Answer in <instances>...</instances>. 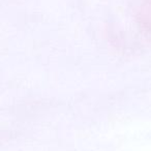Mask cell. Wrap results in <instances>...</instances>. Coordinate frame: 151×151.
<instances>
[{"label": "cell", "mask_w": 151, "mask_h": 151, "mask_svg": "<svg viewBox=\"0 0 151 151\" xmlns=\"http://www.w3.org/2000/svg\"><path fill=\"white\" fill-rule=\"evenodd\" d=\"M141 22L145 27L151 29V0H147L146 5L141 11Z\"/></svg>", "instance_id": "1"}]
</instances>
